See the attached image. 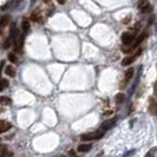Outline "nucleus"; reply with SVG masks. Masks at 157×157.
I'll return each instance as SVG.
<instances>
[{
	"label": "nucleus",
	"instance_id": "nucleus-15",
	"mask_svg": "<svg viewBox=\"0 0 157 157\" xmlns=\"http://www.w3.org/2000/svg\"><path fill=\"white\" fill-rule=\"evenodd\" d=\"M5 73L7 76H10L11 78H13V77H16V69L12 65H8V66H6V69H5Z\"/></svg>",
	"mask_w": 157,
	"mask_h": 157
},
{
	"label": "nucleus",
	"instance_id": "nucleus-20",
	"mask_svg": "<svg viewBox=\"0 0 157 157\" xmlns=\"http://www.w3.org/2000/svg\"><path fill=\"white\" fill-rule=\"evenodd\" d=\"M141 72H142V67L140 69V71H138V75H137V78H136V82L134 83V85L131 86V89H130V94H132L135 91V89H136V86H137V84H138V79H140V76H141Z\"/></svg>",
	"mask_w": 157,
	"mask_h": 157
},
{
	"label": "nucleus",
	"instance_id": "nucleus-16",
	"mask_svg": "<svg viewBox=\"0 0 157 157\" xmlns=\"http://www.w3.org/2000/svg\"><path fill=\"white\" fill-rule=\"evenodd\" d=\"M125 98L126 96L124 94H117L115 96V102H116V104H123L125 102Z\"/></svg>",
	"mask_w": 157,
	"mask_h": 157
},
{
	"label": "nucleus",
	"instance_id": "nucleus-30",
	"mask_svg": "<svg viewBox=\"0 0 157 157\" xmlns=\"http://www.w3.org/2000/svg\"><path fill=\"white\" fill-rule=\"evenodd\" d=\"M0 34H1V30H0Z\"/></svg>",
	"mask_w": 157,
	"mask_h": 157
},
{
	"label": "nucleus",
	"instance_id": "nucleus-14",
	"mask_svg": "<svg viewBox=\"0 0 157 157\" xmlns=\"http://www.w3.org/2000/svg\"><path fill=\"white\" fill-rule=\"evenodd\" d=\"M91 149H92V145L91 144H80V145H78V148H77V150H78L79 152H89Z\"/></svg>",
	"mask_w": 157,
	"mask_h": 157
},
{
	"label": "nucleus",
	"instance_id": "nucleus-10",
	"mask_svg": "<svg viewBox=\"0 0 157 157\" xmlns=\"http://www.w3.org/2000/svg\"><path fill=\"white\" fill-rule=\"evenodd\" d=\"M12 156H13V152L10 151L6 145L1 144L0 145V157H12Z\"/></svg>",
	"mask_w": 157,
	"mask_h": 157
},
{
	"label": "nucleus",
	"instance_id": "nucleus-28",
	"mask_svg": "<svg viewBox=\"0 0 157 157\" xmlns=\"http://www.w3.org/2000/svg\"><path fill=\"white\" fill-rule=\"evenodd\" d=\"M44 1H45V2H48V1H50V0H44Z\"/></svg>",
	"mask_w": 157,
	"mask_h": 157
},
{
	"label": "nucleus",
	"instance_id": "nucleus-2",
	"mask_svg": "<svg viewBox=\"0 0 157 157\" xmlns=\"http://www.w3.org/2000/svg\"><path fill=\"white\" fill-rule=\"evenodd\" d=\"M147 36H148V33H147V32H143L142 34H140V36L137 37V39L135 40V43L132 44V45H131V46L129 47V48H122V50H123V52H125V53H129V52H131L132 50H135L136 47H138L142 44V43H143V40L147 38Z\"/></svg>",
	"mask_w": 157,
	"mask_h": 157
},
{
	"label": "nucleus",
	"instance_id": "nucleus-11",
	"mask_svg": "<svg viewBox=\"0 0 157 157\" xmlns=\"http://www.w3.org/2000/svg\"><path fill=\"white\" fill-rule=\"evenodd\" d=\"M12 128V124L7 121H0V134H4Z\"/></svg>",
	"mask_w": 157,
	"mask_h": 157
},
{
	"label": "nucleus",
	"instance_id": "nucleus-24",
	"mask_svg": "<svg viewBox=\"0 0 157 157\" xmlns=\"http://www.w3.org/2000/svg\"><path fill=\"white\" fill-rule=\"evenodd\" d=\"M4 65H5V62H4V60H1V62H0V76H1V72H2V67H4Z\"/></svg>",
	"mask_w": 157,
	"mask_h": 157
},
{
	"label": "nucleus",
	"instance_id": "nucleus-12",
	"mask_svg": "<svg viewBox=\"0 0 157 157\" xmlns=\"http://www.w3.org/2000/svg\"><path fill=\"white\" fill-rule=\"evenodd\" d=\"M21 29H23L24 33H27L31 29V24H30V20L27 18H24L23 21H21Z\"/></svg>",
	"mask_w": 157,
	"mask_h": 157
},
{
	"label": "nucleus",
	"instance_id": "nucleus-9",
	"mask_svg": "<svg viewBox=\"0 0 157 157\" xmlns=\"http://www.w3.org/2000/svg\"><path fill=\"white\" fill-rule=\"evenodd\" d=\"M31 20L32 21H34V23H41L43 17H41V12H40V10H36V11H33V12H32Z\"/></svg>",
	"mask_w": 157,
	"mask_h": 157
},
{
	"label": "nucleus",
	"instance_id": "nucleus-27",
	"mask_svg": "<svg viewBox=\"0 0 157 157\" xmlns=\"http://www.w3.org/2000/svg\"><path fill=\"white\" fill-rule=\"evenodd\" d=\"M65 1H66V0H57V2H58V4H60V5H64V4H65Z\"/></svg>",
	"mask_w": 157,
	"mask_h": 157
},
{
	"label": "nucleus",
	"instance_id": "nucleus-5",
	"mask_svg": "<svg viewBox=\"0 0 157 157\" xmlns=\"http://www.w3.org/2000/svg\"><path fill=\"white\" fill-rule=\"evenodd\" d=\"M23 45H24V34L17 36L14 39V51L16 53H23Z\"/></svg>",
	"mask_w": 157,
	"mask_h": 157
},
{
	"label": "nucleus",
	"instance_id": "nucleus-25",
	"mask_svg": "<svg viewBox=\"0 0 157 157\" xmlns=\"http://www.w3.org/2000/svg\"><path fill=\"white\" fill-rule=\"evenodd\" d=\"M151 152H154V154H155L154 157H157V148H152V149H151Z\"/></svg>",
	"mask_w": 157,
	"mask_h": 157
},
{
	"label": "nucleus",
	"instance_id": "nucleus-23",
	"mask_svg": "<svg viewBox=\"0 0 157 157\" xmlns=\"http://www.w3.org/2000/svg\"><path fill=\"white\" fill-rule=\"evenodd\" d=\"M131 20V16H128L126 18H124V20H123V24H128L129 21Z\"/></svg>",
	"mask_w": 157,
	"mask_h": 157
},
{
	"label": "nucleus",
	"instance_id": "nucleus-4",
	"mask_svg": "<svg viewBox=\"0 0 157 157\" xmlns=\"http://www.w3.org/2000/svg\"><path fill=\"white\" fill-rule=\"evenodd\" d=\"M135 73V70L131 67V69H129V70H126L125 75H124V78H123V80L121 82V85H119V87L123 90V89H125L126 85H128V83L131 80V78H132V76H134Z\"/></svg>",
	"mask_w": 157,
	"mask_h": 157
},
{
	"label": "nucleus",
	"instance_id": "nucleus-17",
	"mask_svg": "<svg viewBox=\"0 0 157 157\" xmlns=\"http://www.w3.org/2000/svg\"><path fill=\"white\" fill-rule=\"evenodd\" d=\"M8 85H10V83H8L7 79H5V78L0 79V91H4L5 89H7Z\"/></svg>",
	"mask_w": 157,
	"mask_h": 157
},
{
	"label": "nucleus",
	"instance_id": "nucleus-26",
	"mask_svg": "<svg viewBox=\"0 0 157 157\" xmlns=\"http://www.w3.org/2000/svg\"><path fill=\"white\" fill-rule=\"evenodd\" d=\"M145 157H154V155H152V152H151V150H150L149 152H147V155H145Z\"/></svg>",
	"mask_w": 157,
	"mask_h": 157
},
{
	"label": "nucleus",
	"instance_id": "nucleus-6",
	"mask_svg": "<svg viewBox=\"0 0 157 157\" xmlns=\"http://www.w3.org/2000/svg\"><path fill=\"white\" fill-rule=\"evenodd\" d=\"M116 122H117V117H113V118H111V119H108V121L103 122L102 125H101L102 131H106V130H109L111 128H113L115 124H116Z\"/></svg>",
	"mask_w": 157,
	"mask_h": 157
},
{
	"label": "nucleus",
	"instance_id": "nucleus-21",
	"mask_svg": "<svg viewBox=\"0 0 157 157\" xmlns=\"http://www.w3.org/2000/svg\"><path fill=\"white\" fill-rule=\"evenodd\" d=\"M7 58L11 63H17V62H18V58H17L16 53H8Z\"/></svg>",
	"mask_w": 157,
	"mask_h": 157
},
{
	"label": "nucleus",
	"instance_id": "nucleus-3",
	"mask_svg": "<svg viewBox=\"0 0 157 157\" xmlns=\"http://www.w3.org/2000/svg\"><path fill=\"white\" fill-rule=\"evenodd\" d=\"M138 31V29H134L132 32H124L122 34V41L124 45H130L136 38V32Z\"/></svg>",
	"mask_w": 157,
	"mask_h": 157
},
{
	"label": "nucleus",
	"instance_id": "nucleus-19",
	"mask_svg": "<svg viewBox=\"0 0 157 157\" xmlns=\"http://www.w3.org/2000/svg\"><path fill=\"white\" fill-rule=\"evenodd\" d=\"M11 104V99L6 96H1L0 97V105H8Z\"/></svg>",
	"mask_w": 157,
	"mask_h": 157
},
{
	"label": "nucleus",
	"instance_id": "nucleus-29",
	"mask_svg": "<svg viewBox=\"0 0 157 157\" xmlns=\"http://www.w3.org/2000/svg\"><path fill=\"white\" fill-rule=\"evenodd\" d=\"M2 111H4V110H2V109H0V112H2Z\"/></svg>",
	"mask_w": 157,
	"mask_h": 157
},
{
	"label": "nucleus",
	"instance_id": "nucleus-8",
	"mask_svg": "<svg viewBox=\"0 0 157 157\" xmlns=\"http://www.w3.org/2000/svg\"><path fill=\"white\" fill-rule=\"evenodd\" d=\"M142 53V50H138L137 51V53H135L134 56H131V57H125L123 60H122V65L123 66H126V65H130V64H132L134 63V60L138 57V56Z\"/></svg>",
	"mask_w": 157,
	"mask_h": 157
},
{
	"label": "nucleus",
	"instance_id": "nucleus-1",
	"mask_svg": "<svg viewBox=\"0 0 157 157\" xmlns=\"http://www.w3.org/2000/svg\"><path fill=\"white\" fill-rule=\"evenodd\" d=\"M104 136V131H94V132H89V134H83L80 136L82 141H96V140H101Z\"/></svg>",
	"mask_w": 157,
	"mask_h": 157
},
{
	"label": "nucleus",
	"instance_id": "nucleus-18",
	"mask_svg": "<svg viewBox=\"0 0 157 157\" xmlns=\"http://www.w3.org/2000/svg\"><path fill=\"white\" fill-rule=\"evenodd\" d=\"M14 43V40H13V38H11L10 36H8V38L6 40H5V43H4V48L5 50H7V48H10V46L12 45Z\"/></svg>",
	"mask_w": 157,
	"mask_h": 157
},
{
	"label": "nucleus",
	"instance_id": "nucleus-31",
	"mask_svg": "<svg viewBox=\"0 0 157 157\" xmlns=\"http://www.w3.org/2000/svg\"><path fill=\"white\" fill-rule=\"evenodd\" d=\"M63 157H66V156H63Z\"/></svg>",
	"mask_w": 157,
	"mask_h": 157
},
{
	"label": "nucleus",
	"instance_id": "nucleus-22",
	"mask_svg": "<svg viewBox=\"0 0 157 157\" xmlns=\"http://www.w3.org/2000/svg\"><path fill=\"white\" fill-rule=\"evenodd\" d=\"M134 154H135V150L134 149H132V150H129V151H126L125 154H124V155H123L122 157H131L132 155H134Z\"/></svg>",
	"mask_w": 157,
	"mask_h": 157
},
{
	"label": "nucleus",
	"instance_id": "nucleus-13",
	"mask_svg": "<svg viewBox=\"0 0 157 157\" xmlns=\"http://www.w3.org/2000/svg\"><path fill=\"white\" fill-rule=\"evenodd\" d=\"M10 21H11V17H10V16H4V17H2V18L0 19V30L5 29L8 24H10Z\"/></svg>",
	"mask_w": 157,
	"mask_h": 157
},
{
	"label": "nucleus",
	"instance_id": "nucleus-7",
	"mask_svg": "<svg viewBox=\"0 0 157 157\" xmlns=\"http://www.w3.org/2000/svg\"><path fill=\"white\" fill-rule=\"evenodd\" d=\"M138 8L141 10L142 13H148V12H151L152 6L150 5L147 0H141V1L138 2Z\"/></svg>",
	"mask_w": 157,
	"mask_h": 157
}]
</instances>
